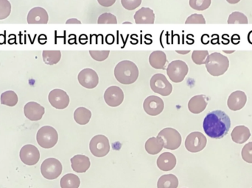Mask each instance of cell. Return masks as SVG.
Wrapping results in <instances>:
<instances>
[{"label": "cell", "mask_w": 252, "mask_h": 188, "mask_svg": "<svg viewBox=\"0 0 252 188\" xmlns=\"http://www.w3.org/2000/svg\"><path fill=\"white\" fill-rule=\"evenodd\" d=\"M81 181L79 177L73 174H68L63 176L61 180L60 185L62 188H78Z\"/></svg>", "instance_id": "obj_29"}, {"label": "cell", "mask_w": 252, "mask_h": 188, "mask_svg": "<svg viewBox=\"0 0 252 188\" xmlns=\"http://www.w3.org/2000/svg\"><path fill=\"white\" fill-rule=\"evenodd\" d=\"M241 155H242L243 160L245 162L252 163V142H250L244 146Z\"/></svg>", "instance_id": "obj_37"}, {"label": "cell", "mask_w": 252, "mask_h": 188, "mask_svg": "<svg viewBox=\"0 0 252 188\" xmlns=\"http://www.w3.org/2000/svg\"><path fill=\"white\" fill-rule=\"evenodd\" d=\"M207 140L205 135L200 132L190 133L185 140V147L188 152L197 153L201 152L207 145Z\"/></svg>", "instance_id": "obj_10"}, {"label": "cell", "mask_w": 252, "mask_h": 188, "mask_svg": "<svg viewBox=\"0 0 252 188\" xmlns=\"http://www.w3.org/2000/svg\"><path fill=\"white\" fill-rule=\"evenodd\" d=\"M189 72V68L185 62L182 60H174L167 66V76L175 83L182 82Z\"/></svg>", "instance_id": "obj_6"}, {"label": "cell", "mask_w": 252, "mask_h": 188, "mask_svg": "<svg viewBox=\"0 0 252 188\" xmlns=\"http://www.w3.org/2000/svg\"><path fill=\"white\" fill-rule=\"evenodd\" d=\"M150 65L155 69H165L167 59L165 53L162 51H154L149 57Z\"/></svg>", "instance_id": "obj_24"}, {"label": "cell", "mask_w": 252, "mask_h": 188, "mask_svg": "<svg viewBox=\"0 0 252 188\" xmlns=\"http://www.w3.org/2000/svg\"><path fill=\"white\" fill-rule=\"evenodd\" d=\"M66 24H81V21L78 20L77 19H70L69 20L66 21Z\"/></svg>", "instance_id": "obj_41"}, {"label": "cell", "mask_w": 252, "mask_h": 188, "mask_svg": "<svg viewBox=\"0 0 252 188\" xmlns=\"http://www.w3.org/2000/svg\"><path fill=\"white\" fill-rule=\"evenodd\" d=\"M210 55L208 51L206 50H195L192 54V60L195 64H205L207 57Z\"/></svg>", "instance_id": "obj_32"}, {"label": "cell", "mask_w": 252, "mask_h": 188, "mask_svg": "<svg viewBox=\"0 0 252 188\" xmlns=\"http://www.w3.org/2000/svg\"><path fill=\"white\" fill-rule=\"evenodd\" d=\"M145 148L149 155H155L161 152L164 148V143L159 137H153L147 140Z\"/></svg>", "instance_id": "obj_25"}, {"label": "cell", "mask_w": 252, "mask_h": 188, "mask_svg": "<svg viewBox=\"0 0 252 188\" xmlns=\"http://www.w3.org/2000/svg\"><path fill=\"white\" fill-rule=\"evenodd\" d=\"M157 137H159L164 143V148L170 150H176L182 144V136L180 133L173 128L167 127L159 132Z\"/></svg>", "instance_id": "obj_5"}, {"label": "cell", "mask_w": 252, "mask_h": 188, "mask_svg": "<svg viewBox=\"0 0 252 188\" xmlns=\"http://www.w3.org/2000/svg\"><path fill=\"white\" fill-rule=\"evenodd\" d=\"M206 68L209 74L214 77L221 76L229 69V60L226 56L219 53H213L207 57Z\"/></svg>", "instance_id": "obj_3"}, {"label": "cell", "mask_w": 252, "mask_h": 188, "mask_svg": "<svg viewBox=\"0 0 252 188\" xmlns=\"http://www.w3.org/2000/svg\"><path fill=\"white\" fill-rule=\"evenodd\" d=\"M247 102V94L244 91H236L228 98V107L232 111L241 110L244 107Z\"/></svg>", "instance_id": "obj_18"}, {"label": "cell", "mask_w": 252, "mask_h": 188, "mask_svg": "<svg viewBox=\"0 0 252 188\" xmlns=\"http://www.w3.org/2000/svg\"><path fill=\"white\" fill-rule=\"evenodd\" d=\"M104 100L112 107L120 106L124 100V91L118 86L109 87L105 91Z\"/></svg>", "instance_id": "obj_15"}, {"label": "cell", "mask_w": 252, "mask_h": 188, "mask_svg": "<svg viewBox=\"0 0 252 188\" xmlns=\"http://www.w3.org/2000/svg\"><path fill=\"white\" fill-rule=\"evenodd\" d=\"M27 21L31 25H45L49 21L48 13L43 7H34L28 13Z\"/></svg>", "instance_id": "obj_17"}, {"label": "cell", "mask_w": 252, "mask_h": 188, "mask_svg": "<svg viewBox=\"0 0 252 188\" xmlns=\"http://www.w3.org/2000/svg\"><path fill=\"white\" fill-rule=\"evenodd\" d=\"M151 89L156 94L162 96H168L173 91V85L167 81V78L161 74H156L150 82Z\"/></svg>", "instance_id": "obj_9"}, {"label": "cell", "mask_w": 252, "mask_h": 188, "mask_svg": "<svg viewBox=\"0 0 252 188\" xmlns=\"http://www.w3.org/2000/svg\"><path fill=\"white\" fill-rule=\"evenodd\" d=\"M36 140L41 147L51 149L58 143L59 134L53 127L44 126L41 127L37 133Z\"/></svg>", "instance_id": "obj_4"}, {"label": "cell", "mask_w": 252, "mask_h": 188, "mask_svg": "<svg viewBox=\"0 0 252 188\" xmlns=\"http://www.w3.org/2000/svg\"><path fill=\"white\" fill-rule=\"evenodd\" d=\"M50 105L58 109H63L69 106V97L66 91L62 89H54L48 96Z\"/></svg>", "instance_id": "obj_14"}, {"label": "cell", "mask_w": 252, "mask_h": 188, "mask_svg": "<svg viewBox=\"0 0 252 188\" xmlns=\"http://www.w3.org/2000/svg\"><path fill=\"white\" fill-rule=\"evenodd\" d=\"M114 73L117 81L123 85L134 83L139 78L137 66L130 60L120 62L115 67Z\"/></svg>", "instance_id": "obj_2"}, {"label": "cell", "mask_w": 252, "mask_h": 188, "mask_svg": "<svg viewBox=\"0 0 252 188\" xmlns=\"http://www.w3.org/2000/svg\"><path fill=\"white\" fill-rule=\"evenodd\" d=\"M208 98L205 95H197L191 98L188 102V109L193 114H199L207 108Z\"/></svg>", "instance_id": "obj_19"}, {"label": "cell", "mask_w": 252, "mask_h": 188, "mask_svg": "<svg viewBox=\"0 0 252 188\" xmlns=\"http://www.w3.org/2000/svg\"><path fill=\"white\" fill-rule=\"evenodd\" d=\"M1 104L6 106L14 107L17 105L18 99L17 94L13 91H7L1 95Z\"/></svg>", "instance_id": "obj_30"}, {"label": "cell", "mask_w": 252, "mask_h": 188, "mask_svg": "<svg viewBox=\"0 0 252 188\" xmlns=\"http://www.w3.org/2000/svg\"><path fill=\"white\" fill-rule=\"evenodd\" d=\"M43 60L47 65L57 64L62 58V53L59 50H44L42 53Z\"/></svg>", "instance_id": "obj_28"}, {"label": "cell", "mask_w": 252, "mask_h": 188, "mask_svg": "<svg viewBox=\"0 0 252 188\" xmlns=\"http://www.w3.org/2000/svg\"><path fill=\"white\" fill-rule=\"evenodd\" d=\"M230 127V118L221 110L210 112L206 115L203 123V128L206 134L214 139L223 138Z\"/></svg>", "instance_id": "obj_1"}, {"label": "cell", "mask_w": 252, "mask_h": 188, "mask_svg": "<svg viewBox=\"0 0 252 188\" xmlns=\"http://www.w3.org/2000/svg\"><path fill=\"white\" fill-rule=\"evenodd\" d=\"M179 180L173 174H165L161 176L158 180L157 188H177Z\"/></svg>", "instance_id": "obj_27"}, {"label": "cell", "mask_w": 252, "mask_h": 188, "mask_svg": "<svg viewBox=\"0 0 252 188\" xmlns=\"http://www.w3.org/2000/svg\"><path fill=\"white\" fill-rule=\"evenodd\" d=\"M92 118V112L85 107H78L74 112V119L80 125H86L90 122Z\"/></svg>", "instance_id": "obj_26"}, {"label": "cell", "mask_w": 252, "mask_h": 188, "mask_svg": "<svg viewBox=\"0 0 252 188\" xmlns=\"http://www.w3.org/2000/svg\"><path fill=\"white\" fill-rule=\"evenodd\" d=\"M164 104L161 98L157 96H150L143 102L145 112L151 116H157L164 109Z\"/></svg>", "instance_id": "obj_12"}, {"label": "cell", "mask_w": 252, "mask_h": 188, "mask_svg": "<svg viewBox=\"0 0 252 188\" xmlns=\"http://www.w3.org/2000/svg\"><path fill=\"white\" fill-rule=\"evenodd\" d=\"M110 52L108 50H104V51H94L92 50L90 51V55L96 61L102 62L106 60L109 56Z\"/></svg>", "instance_id": "obj_36"}, {"label": "cell", "mask_w": 252, "mask_h": 188, "mask_svg": "<svg viewBox=\"0 0 252 188\" xmlns=\"http://www.w3.org/2000/svg\"><path fill=\"white\" fill-rule=\"evenodd\" d=\"M135 23L138 25H152L155 22V14L154 10L149 7H142L138 11L135 13L134 16Z\"/></svg>", "instance_id": "obj_20"}, {"label": "cell", "mask_w": 252, "mask_h": 188, "mask_svg": "<svg viewBox=\"0 0 252 188\" xmlns=\"http://www.w3.org/2000/svg\"><path fill=\"white\" fill-rule=\"evenodd\" d=\"M21 161L27 165H34L39 161L40 152L33 145H25L21 149Z\"/></svg>", "instance_id": "obj_13"}, {"label": "cell", "mask_w": 252, "mask_h": 188, "mask_svg": "<svg viewBox=\"0 0 252 188\" xmlns=\"http://www.w3.org/2000/svg\"><path fill=\"white\" fill-rule=\"evenodd\" d=\"M71 164L72 169L77 173H85L91 165L90 158L82 155L74 156L71 159Z\"/></svg>", "instance_id": "obj_22"}, {"label": "cell", "mask_w": 252, "mask_h": 188, "mask_svg": "<svg viewBox=\"0 0 252 188\" xmlns=\"http://www.w3.org/2000/svg\"><path fill=\"white\" fill-rule=\"evenodd\" d=\"M97 2L103 7H109L113 5L116 2V0H97Z\"/></svg>", "instance_id": "obj_40"}, {"label": "cell", "mask_w": 252, "mask_h": 188, "mask_svg": "<svg viewBox=\"0 0 252 188\" xmlns=\"http://www.w3.org/2000/svg\"><path fill=\"white\" fill-rule=\"evenodd\" d=\"M24 112L27 118L32 121H37L42 118L45 109L37 102H31L25 105Z\"/></svg>", "instance_id": "obj_16"}, {"label": "cell", "mask_w": 252, "mask_h": 188, "mask_svg": "<svg viewBox=\"0 0 252 188\" xmlns=\"http://www.w3.org/2000/svg\"><path fill=\"white\" fill-rule=\"evenodd\" d=\"M78 81L80 85L87 89L96 88L99 83L97 72L92 69H84L78 74Z\"/></svg>", "instance_id": "obj_11"}, {"label": "cell", "mask_w": 252, "mask_h": 188, "mask_svg": "<svg viewBox=\"0 0 252 188\" xmlns=\"http://www.w3.org/2000/svg\"><path fill=\"white\" fill-rule=\"evenodd\" d=\"M224 52V53H227V54H231V53H233L234 52V50H232V51H223Z\"/></svg>", "instance_id": "obj_43"}, {"label": "cell", "mask_w": 252, "mask_h": 188, "mask_svg": "<svg viewBox=\"0 0 252 188\" xmlns=\"http://www.w3.org/2000/svg\"><path fill=\"white\" fill-rule=\"evenodd\" d=\"M232 140L238 144L246 143L251 136L250 129L246 126H238L235 127L231 133Z\"/></svg>", "instance_id": "obj_23"}, {"label": "cell", "mask_w": 252, "mask_h": 188, "mask_svg": "<svg viewBox=\"0 0 252 188\" xmlns=\"http://www.w3.org/2000/svg\"><path fill=\"white\" fill-rule=\"evenodd\" d=\"M211 0H189V4L194 10H204L210 7Z\"/></svg>", "instance_id": "obj_33"}, {"label": "cell", "mask_w": 252, "mask_h": 188, "mask_svg": "<svg viewBox=\"0 0 252 188\" xmlns=\"http://www.w3.org/2000/svg\"><path fill=\"white\" fill-rule=\"evenodd\" d=\"M176 165V158L173 154L164 152L157 159V166L163 171H170Z\"/></svg>", "instance_id": "obj_21"}, {"label": "cell", "mask_w": 252, "mask_h": 188, "mask_svg": "<svg viewBox=\"0 0 252 188\" xmlns=\"http://www.w3.org/2000/svg\"><path fill=\"white\" fill-rule=\"evenodd\" d=\"M97 23L101 24V25L102 24H109V25L115 24L116 25L118 24V19H117L116 16L112 13H104L99 16Z\"/></svg>", "instance_id": "obj_35"}, {"label": "cell", "mask_w": 252, "mask_h": 188, "mask_svg": "<svg viewBox=\"0 0 252 188\" xmlns=\"http://www.w3.org/2000/svg\"><path fill=\"white\" fill-rule=\"evenodd\" d=\"M141 0H121V4L127 10H133L140 6Z\"/></svg>", "instance_id": "obj_38"}, {"label": "cell", "mask_w": 252, "mask_h": 188, "mask_svg": "<svg viewBox=\"0 0 252 188\" xmlns=\"http://www.w3.org/2000/svg\"><path fill=\"white\" fill-rule=\"evenodd\" d=\"M90 149L91 153L97 158L106 156L110 151L109 139L103 134L94 136L90 141Z\"/></svg>", "instance_id": "obj_8"}, {"label": "cell", "mask_w": 252, "mask_h": 188, "mask_svg": "<svg viewBox=\"0 0 252 188\" xmlns=\"http://www.w3.org/2000/svg\"><path fill=\"white\" fill-rule=\"evenodd\" d=\"M62 163L56 158H48L41 164V174L47 180H56L62 174Z\"/></svg>", "instance_id": "obj_7"}, {"label": "cell", "mask_w": 252, "mask_h": 188, "mask_svg": "<svg viewBox=\"0 0 252 188\" xmlns=\"http://www.w3.org/2000/svg\"><path fill=\"white\" fill-rule=\"evenodd\" d=\"M227 22L230 25H233V24L246 25V24H248L249 21L248 18L245 14L241 12L235 11L229 15Z\"/></svg>", "instance_id": "obj_31"}, {"label": "cell", "mask_w": 252, "mask_h": 188, "mask_svg": "<svg viewBox=\"0 0 252 188\" xmlns=\"http://www.w3.org/2000/svg\"><path fill=\"white\" fill-rule=\"evenodd\" d=\"M176 53H178V54H188V53H190V51L189 50H188V51H179V50H176Z\"/></svg>", "instance_id": "obj_42"}, {"label": "cell", "mask_w": 252, "mask_h": 188, "mask_svg": "<svg viewBox=\"0 0 252 188\" xmlns=\"http://www.w3.org/2000/svg\"><path fill=\"white\" fill-rule=\"evenodd\" d=\"M11 13V4L7 0H0V20L5 19Z\"/></svg>", "instance_id": "obj_34"}, {"label": "cell", "mask_w": 252, "mask_h": 188, "mask_svg": "<svg viewBox=\"0 0 252 188\" xmlns=\"http://www.w3.org/2000/svg\"><path fill=\"white\" fill-rule=\"evenodd\" d=\"M185 24H206V20L202 14H192L187 19Z\"/></svg>", "instance_id": "obj_39"}]
</instances>
